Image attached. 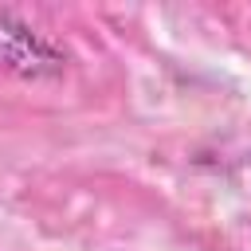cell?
<instances>
[{"mask_svg": "<svg viewBox=\"0 0 251 251\" xmlns=\"http://www.w3.org/2000/svg\"><path fill=\"white\" fill-rule=\"evenodd\" d=\"M243 173H247V176H251V157H247V161H243Z\"/></svg>", "mask_w": 251, "mask_h": 251, "instance_id": "obj_2", "label": "cell"}, {"mask_svg": "<svg viewBox=\"0 0 251 251\" xmlns=\"http://www.w3.org/2000/svg\"><path fill=\"white\" fill-rule=\"evenodd\" d=\"M0 71L20 78H55L67 71V55L24 20L0 12Z\"/></svg>", "mask_w": 251, "mask_h": 251, "instance_id": "obj_1", "label": "cell"}]
</instances>
